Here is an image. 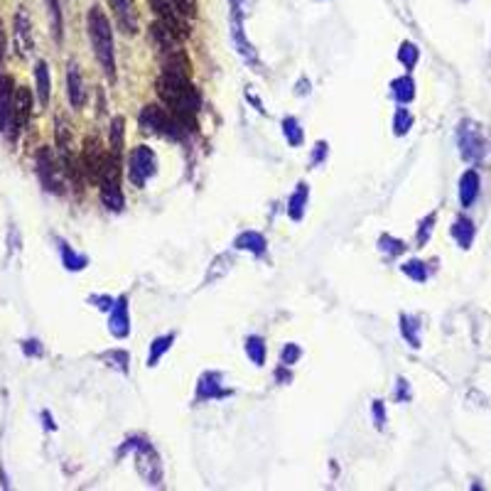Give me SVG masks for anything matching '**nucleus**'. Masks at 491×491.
<instances>
[{
  "mask_svg": "<svg viewBox=\"0 0 491 491\" xmlns=\"http://www.w3.org/2000/svg\"><path fill=\"white\" fill-rule=\"evenodd\" d=\"M35 82H38V101L45 108L52 96V79H49V65L45 59H39L35 65Z\"/></svg>",
  "mask_w": 491,
  "mask_h": 491,
  "instance_id": "21",
  "label": "nucleus"
},
{
  "mask_svg": "<svg viewBox=\"0 0 491 491\" xmlns=\"http://www.w3.org/2000/svg\"><path fill=\"white\" fill-rule=\"evenodd\" d=\"M234 396L231 388H224V378L217 371H204L197 381V401L207 403V401H224V398Z\"/></svg>",
  "mask_w": 491,
  "mask_h": 491,
  "instance_id": "9",
  "label": "nucleus"
},
{
  "mask_svg": "<svg viewBox=\"0 0 491 491\" xmlns=\"http://www.w3.org/2000/svg\"><path fill=\"white\" fill-rule=\"evenodd\" d=\"M86 28H89V39L91 47L99 59V65L106 72V76L114 82L116 79V49H114V30H111V20L104 10L94 5L86 15Z\"/></svg>",
  "mask_w": 491,
  "mask_h": 491,
  "instance_id": "2",
  "label": "nucleus"
},
{
  "mask_svg": "<svg viewBox=\"0 0 491 491\" xmlns=\"http://www.w3.org/2000/svg\"><path fill=\"white\" fill-rule=\"evenodd\" d=\"M474 234H477V228L467 217H460L452 224V237L457 238V244L462 246V248H469L474 241Z\"/></svg>",
  "mask_w": 491,
  "mask_h": 491,
  "instance_id": "23",
  "label": "nucleus"
},
{
  "mask_svg": "<svg viewBox=\"0 0 491 491\" xmlns=\"http://www.w3.org/2000/svg\"><path fill=\"white\" fill-rule=\"evenodd\" d=\"M42 418H45V420H47V427H49V430H55V423H52V418H49V413H45V416H42Z\"/></svg>",
  "mask_w": 491,
  "mask_h": 491,
  "instance_id": "43",
  "label": "nucleus"
},
{
  "mask_svg": "<svg viewBox=\"0 0 491 491\" xmlns=\"http://www.w3.org/2000/svg\"><path fill=\"white\" fill-rule=\"evenodd\" d=\"M108 5L114 10V18L118 22V30L125 35H135L141 28V13L135 0H108Z\"/></svg>",
  "mask_w": 491,
  "mask_h": 491,
  "instance_id": "11",
  "label": "nucleus"
},
{
  "mask_svg": "<svg viewBox=\"0 0 491 491\" xmlns=\"http://www.w3.org/2000/svg\"><path fill=\"white\" fill-rule=\"evenodd\" d=\"M101 361L108 364L111 368H116L118 374H128L131 371V354L123 349H111L101 354Z\"/></svg>",
  "mask_w": 491,
  "mask_h": 491,
  "instance_id": "26",
  "label": "nucleus"
},
{
  "mask_svg": "<svg viewBox=\"0 0 491 491\" xmlns=\"http://www.w3.org/2000/svg\"><path fill=\"white\" fill-rule=\"evenodd\" d=\"M101 202L111 211H123L125 209V197H123L121 180H101Z\"/></svg>",
  "mask_w": 491,
  "mask_h": 491,
  "instance_id": "18",
  "label": "nucleus"
},
{
  "mask_svg": "<svg viewBox=\"0 0 491 491\" xmlns=\"http://www.w3.org/2000/svg\"><path fill=\"white\" fill-rule=\"evenodd\" d=\"M45 5H47L55 42H62V38H65V15H62V3H59V0H45Z\"/></svg>",
  "mask_w": 491,
  "mask_h": 491,
  "instance_id": "22",
  "label": "nucleus"
},
{
  "mask_svg": "<svg viewBox=\"0 0 491 491\" xmlns=\"http://www.w3.org/2000/svg\"><path fill=\"white\" fill-rule=\"evenodd\" d=\"M234 248L255 255V258H261V255H265V251H268V241H265L263 234H258V231H244V234H238L237 241H234Z\"/></svg>",
  "mask_w": 491,
  "mask_h": 491,
  "instance_id": "17",
  "label": "nucleus"
},
{
  "mask_svg": "<svg viewBox=\"0 0 491 491\" xmlns=\"http://www.w3.org/2000/svg\"><path fill=\"white\" fill-rule=\"evenodd\" d=\"M123 141H125V121H123V116H116L111 121V155L121 158Z\"/></svg>",
  "mask_w": 491,
  "mask_h": 491,
  "instance_id": "29",
  "label": "nucleus"
},
{
  "mask_svg": "<svg viewBox=\"0 0 491 491\" xmlns=\"http://www.w3.org/2000/svg\"><path fill=\"white\" fill-rule=\"evenodd\" d=\"M15 82L10 76H0V133H10L13 106H15Z\"/></svg>",
  "mask_w": 491,
  "mask_h": 491,
  "instance_id": "14",
  "label": "nucleus"
},
{
  "mask_svg": "<svg viewBox=\"0 0 491 491\" xmlns=\"http://www.w3.org/2000/svg\"><path fill=\"white\" fill-rule=\"evenodd\" d=\"M246 357L254 361L255 366L265 364V341L261 337H248L246 340Z\"/></svg>",
  "mask_w": 491,
  "mask_h": 491,
  "instance_id": "31",
  "label": "nucleus"
},
{
  "mask_svg": "<svg viewBox=\"0 0 491 491\" xmlns=\"http://www.w3.org/2000/svg\"><path fill=\"white\" fill-rule=\"evenodd\" d=\"M59 251H62V261H65L66 271H82L86 268V255H79L69 244L59 241Z\"/></svg>",
  "mask_w": 491,
  "mask_h": 491,
  "instance_id": "30",
  "label": "nucleus"
},
{
  "mask_svg": "<svg viewBox=\"0 0 491 491\" xmlns=\"http://www.w3.org/2000/svg\"><path fill=\"white\" fill-rule=\"evenodd\" d=\"M391 96H393L401 106L410 104V101L416 99V82H413V76L406 74L393 79V82H391Z\"/></svg>",
  "mask_w": 491,
  "mask_h": 491,
  "instance_id": "20",
  "label": "nucleus"
},
{
  "mask_svg": "<svg viewBox=\"0 0 491 491\" xmlns=\"http://www.w3.org/2000/svg\"><path fill=\"white\" fill-rule=\"evenodd\" d=\"M66 94H69V101H72L74 108H82V106H84V79H82V72H79V66H76L74 62L69 65V72H66Z\"/></svg>",
  "mask_w": 491,
  "mask_h": 491,
  "instance_id": "16",
  "label": "nucleus"
},
{
  "mask_svg": "<svg viewBox=\"0 0 491 491\" xmlns=\"http://www.w3.org/2000/svg\"><path fill=\"white\" fill-rule=\"evenodd\" d=\"M141 131L151 133V135H160V138H182L185 135V123L177 118V116L168 111V108H160V106H145L141 111Z\"/></svg>",
  "mask_w": 491,
  "mask_h": 491,
  "instance_id": "5",
  "label": "nucleus"
},
{
  "mask_svg": "<svg viewBox=\"0 0 491 491\" xmlns=\"http://www.w3.org/2000/svg\"><path fill=\"white\" fill-rule=\"evenodd\" d=\"M155 89H158V96H160L162 104L168 106V111L177 116L189 131H194V118L202 111V96H199L197 89L189 82V74L162 69Z\"/></svg>",
  "mask_w": 491,
  "mask_h": 491,
  "instance_id": "1",
  "label": "nucleus"
},
{
  "mask_svg": "<svg viewBox=\"0 0 491 491\" xmlns=\"http://www.w3.org/2000/svg\"><path fill=\"white\" fill-rule=\"evenodd\" d=\"M135 457V467L138 472L148 484L152 487H160L162 484V460L158 450L152 447L145 437H128L125 443L118 447V457Z\"/></svg>",
  "mask_w": 491,
  "mask_h": 491,
  "instance_id": "3",
  "label": "nucleus"
},
{
  "mask_svg": "<svg viewBox=\"0 0 491 491\" xmlns=\"http://www.w3.org/2000/svg\"><path fill=\"white\" fill-rule=\"evenodd\" d=\"M280 128H283L285 141H288V145H290V148H300V145H303L305 133H303V128H300V121H297V118L288 116V118H283V123H280Z\"/></svg>",
  "mask_w": 491,
  "mask_h": 491,
  "instance_id": "24",
  "label": "nucleus"
},
{
  "mask_svg": "<svg viewBox=\"0 0 491 491\" xmlns=\"http://www.w3.org/2000/svg\"><path fill=\"white\" fill-rule=\"evenodd\" d=\"M30 116H32V94L28 86H18L15 89V106H13V123H10V138L15 141L20 131H25Z\"/></svg>",
  "mask_w": 491,
  "mask_h": 491,
  "instance_id": "10",
  "label": "nucleus"
},
{
  "mask_svg": "<svg viewBox=\"0 0 491 491\" xmlns=\"http://www.w3.org/2000/svg\"><path fill=\"white\" fill-rule=\"evenodd\" d=\"M303 357V349H300V344H285L283 351H280V366L283 368H293L297 361Z\"/></svg>",
  "mask_w": 491,
  "mask_h": 491,
  "instance_id": "34",
  "label": "nucleus"
},
{
  "mask_svg": "<svg viewBox=\"0 0 491 491\" xmlns=\"http://www.w3.org/2000/svg\"><path fill=\"white\" fill-rule=\"evenodd\" d=\"M13 30H15V49H18L20 57H28L32 52V22L25 8H18L15 18H13Z\"/></svg>",
  "mask_w": 491,
  "mask_h": 491,
  "instance_id": "13",
  "label": "nucleus"
},
{
  "mask_svg": "<svg viewBox=\"0 0 491 491\" xmlns=\"http://www.w3.org/2000/svg\"><path fill=\"white\" fill-rule=\"evenodd\" d=\"M401 271L413 280V283H426L427 280V265L423 261H408V263L401 265Z\"/></svg>",
  "mask_w": 491,
  "mask_h": 491,
  "instance_id": "33",
  "label": "nucleus"
},
{
  "mask_svg": "<svg viewBox=\"0 0 491 491\" xmlns=\"http://www.w3.org/2000/svg\"><path fill=\"white\" fill-rule=\"evenodd\" d=\"M324 158H327V142L322 141V142H317L314 148H312L310 168H317V162H324Z\"/></svg>",
  "mask_w": 491,
  "mask_h": 491,
  "instance_id": "40",
  "label": "nucleus"
},
{
  "mask_svg": "<svg viewBox=\"0 0 491 491\" xmlns=\"http://www.w3.org/2000/svg\"><path fill=\"white\" fill-rule=\"evenodd\" d=\"M437 221V214H427L423 221H420V228H418V246H426L430 241V234H433V224Z\"/></svg>",
  "mask_w": 491,
  "mask_h": 491,
  "instance_id": "36",
  "label": "nucleus"
},
{
  "mask_svg": "<svg viewBox=\"0 0 491 491\" xmlns=\"http://www.w3.org/2000/svg\"><path fill=\"white\" fill-rule=\"evenodd\" d=\"M371 416H374V423H376L378 430H383L386 427V406H383V401H374V406H371Z\"/></svg>",
  "mask_w": 491,
  "mask_h": 491,
  "instance_id": "37",
  "label": "nucleus"
},
{
  "mask_svg": "<svg viewBox=\"0 0 491 491\" xmlns=\"http://www.w3.org/2000/svg\"><path fill=\"white\" fill-rule=\"evenodd\" d=\"M457 141H460V152L467 162L472 165H479V162L487 160V141H484L479 125L472 121H464L457 131Z\"/></svg>",
  "mask_w": 491,
  "mask_h": 491,
  "instance_id": "7",
  "label": "nucleus"
},
{
  "mask_svg": "<svg viewBox=\"0 0 491 491\" xmlns=\"http://www.w3.org/2000/svg\"><path fill=\"white\" fill-rule=\"evenodd\" d=\"M38 175L42 187L47 192H55V194L65 192V168H62V162H57L55 152L49 148H42L38 152Z\"/></svg>",
  "mask_w": 491,
  "mask_h": 491,
  "instance_id": "8",
  "label": "nucleus"
},
{
  "mask_svg": "<svg viewBox=\"0 0 491 491\" xmlns=\"http://www.w3.org/2000/svg\"><path fill=\"white\" fill-rule=\"evenodd\" d=\"M151 8L162 25L182 39L189 35V20L194 18L197 0H151Z\"/></svg>",
  "mask_w": 491,
  "mask_h": 491,
  "instance_id": "4",
  "label": "nucleus"
},
{
  "mask_svg": "<svg viewBox=\"0 0 491 491\" xmlns=\"http://www.w3.org/2000/svg\"><path fill=\"white\" fill-rule=\"evenodd\" d=\"M393 396H396L398 403H406V401H410V383H408L406 378H398Z\"/></svg>",
  "mask_w": 491,
  "mask_h": 491,
  "instance_id": "39",
  "label": "nucleus"
},
{
  "mask_svg": "<svg viewBox=\"0 0 491 491\" xmlns=\"http://www.w3.org/2000/svg\"><path fill=\"white\" fill-rule=\"evenodd\" d=\"M420 327H418L416 317H410V314H401V334H403V340L418 349L420 347Z\"/></svg>",
  "mask_w": 491,
  "mask_h": 491,
  "instance_id": "28",
  "label": "nucleus"
},
{
  "mask_svg": "<svg viewBox=\"0 0 491 491\" xmlns=\"http://www.w3.org/2000/svg\"><path fill=\"white\" fill-rule=\"evenodd\" d=\"M307 199H310V187L305 182H300L297 189L293 192L290 202H288V217H290V221H295V224L303 221L305 209H307Z\"/></svg>",
  "mask_w": 491,
  "mask_h": 491,
  "instance_id": "19",
  "label": "nucleus"
},
{
  "mask_svg": "<svg viewBox=\"0 0 491 491\" xmlns=\"http://www.w3.org/2000/svg\"><path fill=\"white\" fill-rule=\"evenodd\" d=\"M5 62V30L0 25V66Z\"/></svg>",
  "mask_w": 491,
  "mask_h": 491,
  "instance_id": "42",
  "label": "nucleus"
},
{
  "mask_svg": "<svg viewBox=\"0 0 491 491\" xmlns=\"http://www.w3.org/2000/svg\"><path fill=\"white\" fill-rule=\"evenodd\" d=\"M398 62L403 65V69L408 72H413V66L418 65V59H420V49H418L416 42H410V39H403L401 42V47H398Z\"/></svg>",
  "mask_w": 491,
  "mask_h": 491,
  "instance_id": "27",
  "label": "nucleus"
},
{
  "mask_svg": "<svg viewBox=\"0 0 491 491\" xmlns=\"http://www.w3.org/2000/svg\"><path fill=\"white\" fill-rule=\"evenodd\" d=\"M479 187H482V177L477 170H467L460 177V204L462 207H472L477 197H479Z\"/></svg>",
  "mask_w": 491,
  "mask_h": 491,
  "instance_id": "15",
  "label": "nucleus"
},
{
  "mask_svg": "<svg viewBox=\"0 0 491 491\" xmlns=\"http://www.w3.org/2000/svg\"><path fill=\"white\" fill-rule=\"evenodd\" d=\"M378 248H381V251H383L386 255H391V258H393V255H401L403 251H406V244H403V241H398V238L388 237V234H383V237L378 238Z\"/></svg>",
  "mask_w": 491,
  "mask_h": 491,
  "instance_id": "35",
  "label": "nucleus"
},
{
  "mask_svg": "<svg viewBox=\"0 0 491 491\" xmlns=\"http://www.w3.org/2000/svg\"><path fill=\"white\" fill-rule=\"evenodd\" d=\"M175 344V332H170V334H162V337H158V340L151 344V357H148V366H158V361L170 351V347Z\"/></svg>",
  "mask_w": 491,
  "mask_h": 491,
  "instance_id": "25",
  "label": "nucleus"
},
{
  "mask_svg": "<svg viewBox=\"0 0 491 491\" xmlns=\"http://www.w3.org/2000/svg\"><path fill=\"white\" fill-rule=\"evenodd\" d=\"M228 8H231V18H246V13L251 8V0H228Z\"/></svg>",
  "mask_w": 491,
  "mask_h": 491,
  "instance_id": "38",
  "label": "nucleus"
},
{
  "mask_svg": "<svg viewBox=\"0 0 491 491\" xmlns=\"http://www.w3.org/2000/svg\"><path fill=\"white\" fill-rule=\"evenodd\" d=\"M158 175V155L148 145L133 148L128 155V177L135 187H145L151 177Z\"/></svg>",
  "mask_w": 491,
  "mask_h": 491,
  "instance_id": "6",
  "label": "nucleus"
},
{
  "mask_svg": "<svg viewBox=\"0 0 491 491\" xmlns=\"http://www.w3.org/2000/svg\"><path fill=\"white\" fill-rule=\"evenodd\" d=\"M413 114L408 111L406 106H398L396 116H393V133H396L398 138H403V135H408V131L413 128Z\"/></svg>",
  "mask_w": 491,
  "mask_h": 491,
  "instance_id": "32",
  "label": "nucleus"
},
{
  "mask_svg": "<svg viewBox=\"0 0 491 491\" xmlns=\"http://www.w3.org/2000/svg\"><path fill=\"white\" fill-rule=\"evenodd\" d=\"M108 332L116 340H128L131 334V310H128V297L121 295L111 307V317H108Z\"/></svg>",
  "mask_w": 491,
  "mask_h": 491,
  "instance_id": "12",
  "label": "nucleus"
},
{
  "mask_svg": "<svg viewBox=\"0 0 491 491\" xmlns=\"http://www.w3.org/2000/svg\"><path fill=\"white\" fill-rule=\"evenodd\" d=\"M22 351H25L28 357H39V354H42V347H39L38 340H28L22 341Z\"/></svg>",
  "mask_w": 491,
  "mask_h": 491,
  "instance_id": "41",
  "label": "nucleus"
}]
</instances>
